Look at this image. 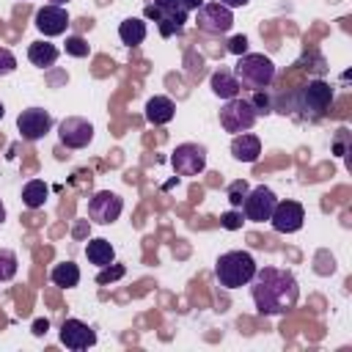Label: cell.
Wrapping results in <instances>:
<instances>
[{
	"instance_id": "cell-3",
	"label": "cell",
	"mask_w": 352,
	"mask_h": 352,
	"mask_svg": "<svg viewBox=\"0 0 352 352\" xmlns=\"http://www.w3.org/2000/svg\"><path fill=\"white\" fill-rule=\"evenodd\" d=\"M256 258L248 250H228L214 261V278L223 289H242L256 275Z\"/></svg>"
},
{
	"instance_id": "cell-28",
	"label": "cell",
	"mask_w": 352,
	"mask_h": 352,
	"mask_svg": "<svg viewBox=\"0 0 352 352\" xmlns=\"http://www.w3.org/2000/svg\"><path fill=\"white\" fill-rule=\"evenodd\" d=\"M66 52L74 55V58H88L91 44H88L82 36H66Z\"/></svg>"
},
{
	"instance_id": "cell-38",
	"label": "cell",
	"mask_w": 352,
	"mask_h": 352,
	"mask_svg": "<svg viewBox=\"0 0 352 352\" xmlns=\"http://www.w3.org/2000/svg\"><path fill=\"white\" fill-rule=\"evenodd\" d=\"M3 116H6V107H3V102H0V118H3Z\"/></svg>"
},
{
	"instance_id": "cell-19",
	"label": "cell",
	"mask_w": 352,
	"mask_h": 352,
	"mask_svg": "<svg viewBox=\"0 0 352 352\" xmlns=\"http://www.w3.org/2000/svg\"><path fill=\"white\" fill-rule=\"evenodd\" d=\"M85 256H88L91 264H96V267H107V264L116 261V248H113L107 239L96 236V239H88V245H85Z\"/></svg>"
},
{
	"instance_id": "cell-35",
	"label": "cell",
	"mask_w": 352,
	"mask_h": 352,
	"mask_svg": "<svg viewBox=\"0 0 352 352\" xmlns=\"http://www.w3.org/2000/svg\"><path fill=\"white\" fill-rule=\"evenodd\" d=\"M220 6H226V8H242V6H248L250 0H217Z\"/></svg>"
},
{
	"instance_id": "cell-9",
	"label": "cell",
	"mask_w": 352,
	"mask_h": 352,
	"mask_svg": "<svg viewBox=\"0 0 352 352\" xmlns=\"http://www.w3.org/2000/svg\"><path fill=\"white\" fill-rule=\"evenodd\" d=\"M176 176H198L206 168V148L198 143H179L170 154Z\"/></svg>"
},
{
	"instance_id": "cell-31",
	"label": "cell",
	"mask_w": 352,
	"mask_h": 352,
	"mask_svg": "<svg viewBox=\"0 0 352 352\" xmlns=\"http://www.w3.org/2000/svg\"><path fill=\"white\" fill-rule=\"evenodd\" d=\"M228 52L245 55V52H248V36H234V38L228 41Z\"/></svg>"
},
{
	"instance_id": "cell-10",
	"label": "cell",
	"mask_w": 352,
	"mask_h": 352,
	"mask_svg": "<svg viewBox=\"0 0 352 352\" xmlns=\"http://www.w3.org/2000/svg\"><path fill=\"white\" fill-rule=\"evenodd\" d=\"M275 204H278V195H275L270 187L258 184V187L248 190V195H245V201H242V206H239V209L245 212V220L264 223V220H270V214H272Z\"/></svg>"
},
{
	"instance_id": "cell-13",
	"label": "cell",
	"mask_w": 352,
	"mask_h": 352,
	"mask_svg": "<svg viewBox=\"0 0 352 352\" xmlns=\"http://www.w3.org/2000/svg\"><path fill=\"white\" fill-rule=\"evenodd\" d=\"M302 220H305V209L302 204L297 201H278L272 214H270V223L278 234H294L302 228Z\"/></svg>"
},
{
	"instance_id": "cell-24",
	"label": "cell",
	"mask_w": 352,
	"mask_h": 352,
	"mask_svg": "<svg viewBox=\"0 0 352 352\" xmlns=\"http://www.w3.org/2000/svg\"><path fill=\"white\" fill-rule=\"evenodd\" d=\"M16 267H19L16 253L8 250V248H0V283H3V280H11V278L16 275Z\"/></svg>"
},
{
	"instance_id": "cell-12",
	"label": "cell",
	"mask_w": 352,
	"mask_h": 352,
	"mask_svg": "<svg viewBox=\"0 0 352 352\" xmlns=\"http://www.w3.org/2000/svg\"><path fill=\"white\" fill-rule=\"evenodd\" d=\"M58 138L66 148H85L94 140V126L88 118L80 116H69L58 124Z\"/></svg>"
},
{
	"instance_id": "cell-7",
	"label": "cell",
	"mask_w": 352,
	"mask_h": 352,
	"mask_svg": "<svg viewBox=\"0 0 352 352\" xmlns=\"http://www.w3.org/2000/svg\"><path fill=\"white\" fill-rule=\"evenodd\" d=\"M195 25H198V30H204L209 36H223V33L231 30L234 14H231V8L220 6L217 0L214 3H204L198 8V14H195Z\"/></svg>"
},
{
	"instance_id": "cell-27",
	"label": "cell",
	"mask_w": 352,
	"mask_h": 352,
	"mask_svg": "<svg viewBox=\"0 0 352 352\" xmlns=\"http://www.w3.org/2000/svg\"><path fill=\"white\" fill-rule=\"evenodd\" d=\"M124 264H107V267H99V275H96V283L99 286H107L113 280H121L124 278Z\"/></svg>"
},
{
	"instance_id": "cell-37",
	"label": "cell",
	"mask_w": 352,
	"mask_h": 352,
	"mask_svg": "<svg viewBox=\"0 0 352 352\" xmlns=\"http://www.w3.org/2000/svg\"><path fill=\"white\" fill-rule=\"evenodd\" d=\"M50 3H52V6H66L69 0H50Z\"/></svg>"
},
{
	"instance_id": "cell-32",
	"label": "cell",
	"mask_w": 352,
	"mask_h": 352,
	"mask_svg": "<svg viewBox=\"0 0 352 352\" xmlns=\"http://www.w3.org/2000/svg\"><path fill=\"white\" fill-rule=\"evenodd\" d=\"M336 154L344 157L346 154V129H338V140H336Z\"/></svg>"
},
{
	"instance_id": "cell-6",
	"label": "cell",
	"mask_w": 352,
	"mask_h": 352,
	"mask_svg": "<svg viewBox=\"0 0 352 352\" xmlns=\"http://www.w3.org/2000/svg\"><path fill=\"white\" fill-rule=\"evenodd\" d=\"M256 110H253V104L248 102V99H239V96H234V99H226V104L220 107V126L226 129V132H234V135H239V132H248L253 124H256Z\"/></svg>"
},
{
	"instance_id": "cell-5",
	"label": "cell",
	"mask_w": 352,
	"mask_h": 352,
	"mask_svg": "<svg viewBox=\"0 0 352 352\" xmlns=\"http://www.w3.org/2000/svg\"><path fill=\"white\" fill-rule=\"evenodd\" d=\"M146 19H154L160 28V36L170 38L184 30L187 11L182 8L179 0H154L151 6H146Z\"/></svg>"
},
{
	"instance_id": "cell-11",
	"label": "cell",
	"mask_w": 352,
	"mask_h": 352,
	"mask_svg": "<svg viewBox=\"0 0 352 352\" xmlns=\"http://www.w3.org/2000/svg\"><path fill=\"white\" fill-rule=\"evenodd\" d=\"M16 129L25 140H41L50 129H52V116L44 107H28L16 116Z\"/></svg>"
},
{
	"instance_id": "cell-20",
	"label": "cell",
	"mask_w": 352,
	"mask_h": 352,
	"mask_svg": "<svg viewBox=\"0 0 352 352\" xmlns=\"http://www.w3.org/2000/svg\"><path fill=\"white\" fill-rule=\"evenodd\" d=\"M146 22L143 19H138V16H129V19H124L121 25H118V38L126 44V47H138V44H143L146 41Z\"/></svg>"
},
{
	"instance_id": "cell-30",
	"label": "cell",
	"mask_w": 352,
	"mask_h": 352,
	"mask_svg": "<svg viewBox=\"0 0 352 352\" xmlns=\"http://www.w3.org/2000/svg\"><path fill=\"white\" fill-rule=\"evenodd\" d=\"M14 69H16V58H14V52L6 50V47H0V77L11 74Z\"/></svg>"
},
{
	"instance_id": "cell-4",
	"label": "cell",
	"mask_w": 352,
	"mask_h": 352,
	"mask_svg": "<svg viewBox=\"0 0 352 352\" xmlns=\"http://www.w3.org/2000/svg\"><path fill=\"white\" fill-rule=\"evenodd\" d=\"M234 77L239 80V88H270L275 80V63L261 52H245L234 66Z\"/></svg>"
},
{
	"instance_id": "cell-23",
	"label": "cell",
	"mask_w": 352,
	"mask_h": 352,
	"mask_svg": "<svg viewBox=\"0 0 352 352\" xmlns=\"http://www.w3.org/2000/svg\"><path fill=\"white\" fill-rule=\"evenodd\" d=\"M47 195H50V187H47L41 179H30V182L22 187V204H25L28 209H41L44 201H47Z\"/></svg>"
},
{
	"instance_id": "cell-14",
	"label": "cell",
	"mask_w": 352,
	"mask_h": 352,
	"mask_svg": "<svg viewBox=\"0 0 352 352\" xmlns=\"http://www.w3.org/2000/svg\"><path fill=\"white\" fill-rule=\"evenodd\" d=\"M60 344L72 352H82V349L96 344V333L80 319H66L60 324Z\"/></svg>"
},
{
	"instance_id": "cell-36",
	"label": "cell",
	"mask_w": 352,
	"mask_h": 352,
	"mask_svg": "<svg viewBox=\"0 0 352 352\" xmlns=\"http://www.w3.org/2000/svg\"><path fill=\"white\" fill-rule=\"evenodd\" d=\"M6 223V206H3V201H0V226Z\"/></svg>"
},
{
	"instance_id": "cell-18",
	"label": "cell",
	"mask_w": 352,
	"mask_h": 352,
	"mask_svg": "<svg viewBox=\"0 0 352 352\" xmlns=\"http://www.w3.org/2000/svg\"><path fill=\"white\" fill-rule=\"evenodd\" d=\"M209 88H212V94L220 96V99H234V96H239V80L234 77L231 69H217V72L212 74V80H209Z\"/></svg>"
},
{
	"instance_id": "cell-15",
	"label": "cell",
	"mask_w": 352,
	"mask_h": 352,
	"mask_svg": "<svg viewBox=\"0 0 352 352\" xmlns=\"http://www.w3.org/2000/svg\"><path fill=\"white\" fill-rule=\"evenodd\" d=\"M36 28H38V33H44L47 38H52V36H60V33H66V28H69V11L63 8V6H44V8H38L36 11Z\"/></svg>"
},
{
	"instance_id": "cell-33",
	"label": "cell",
	"mask_w": 352,
	"mask_h": 352,
	"mask_svg": "<svg viewBox=\"0 0 352 352\" xmlns=\"http://www.w3.org/2000/svg\"><path fill=\"white\" fill-rule=\"evenodd\" d=\"M47 330H50V322L47 319H36L33 322V336H44Z\"/></svg>"
},
{
	"instance_id": "cell-29",
	"label": "cell",
	"mask_w": 352,
	"mask_h": 352,
	"mask_svg": "<svg viewBox=\"0 0 352 352\" xmlns=\"http://www.w3.org/2000/svg\"><path fill=\"white\" fill-rule=\"evenodd\" d=\"M220 223H223V228H228V231H236V228H242L245 217H242V212H236V209H228V212L220 217Z\"/></svg>"
},
{
	"instance_id": "cell-26",
	"label": "cell",
	"mask_w": 352,
	"mask_h": 352,
	"mask_svg": "<svg viewBox=\"0 0 352 352\" xmlns=\"http://www.w3.org/2000/svg\"><path fill=\"white\" fill-rule=\"evenodd\" d=\"M248 102L253 104L256 116H267V113H272V110H275V107H272V99H270V94H267V88H258V91H253V96H250Z\"/></svg>"
},
{
	"instance_id": "cell-1",
	"label": "cell",
	"mask_w": 352,
	"mask_h": 352,
	"mask_svg": "<svg viewBox=\"0 0 352 352\" xmlns=\"http://www.w3.org/2000/svg\"><path fill=\"white\" fill-rule=\"evenodd\" d=\"M250 294H253L258 314L278 316V314H286L289 308H294V302L300 297V283L289 270L264 267V270H256V275L250 278Z\"/></svg>"
},
{
	"instance_id": "cell-34",
	"label": "cell",
	"mask_w": 352,
	"mask_h": 352,
	"mask_svg": "<svg viewBox=\"0 0 352 352\" xmlns=\"http://www.w3.org/2000/svg\"><path fill=\"white\" fill-rule=\"evenodd\" d=\"M179 3H182V8H184L187 14H190V11H198V8L204 6V0H179Z\"/></svg>"
},
{
	"instance_id": "cell-8",
	"label": "cell",
	"mask_w": 352,
	"mask_h": 352,
	"mask_svg": "<svg viewBox=\"0 0 352 352\" xmlns=\"http://www.w3.org/2000/svg\"><path fill=\"white\" fill-rule=\"evenodd\" d=\"M124 212V201L118 192H110V190H99L88 198V217L99 226H110L121 217Z\"/></svg>"
},
{
	"instance_id": "cell-22",
	"label": "cell",
	"mask_w": 352,
	"mask_h": 352,
	"mask_svg": "<svg viewBox=\"0 0 352 352\" xmlns=\"http://www.w3.org/2000/svg\"><path fill=\"white\" fill-rule=\"evenodd\" d=\"M50 280L60 289H74L80 283V267L74 261H60L50 270Z\"/></svg>"
},
{
	"instance_id": "cell-25",
	"label": "cell",
	"mask_w": 352,
	"mask_h": 352,
	"mask_svg": "<svg viewBox=\"0 0 352 352\" xmlns=\"http://www.w3.org/2000/svg\"><path fill=\"white\" fill-rule=\"evenodd\" d=\"M248 190H250V187H248V182H245V179H236V182H231V184H228L226 198H228L231 209H239V206H242V201H245Z\"/></svg>"
},
{
	"instance_id": "cell-16",
	"label": "cell",
	"mask_w": 352,
	"mask_h": 352,
	"mask_svg": "<svg viewBox=\"0 0 352 352\" xmlns=\"http://www.w3.org/2000/svg\"><path fill=\"white\" fill-rule=\"evenodd\" d=\"M231 154H234V160L250 165V162H256L258 154H261V140H258L256 135H250V132H239V135H234V140H231Z\"/></svg>"
},
{
	"instance_id": "cell-17",
	"label": "cell",
	"mask_w": 352,
	"mask_h": 352,
	"mask_svg": "<svg viewBox=\"0 0 352 352\" xmlns=\"http://www.w3.org/2000/svg\"><path fill=\"white\" fill-rule=\"evenodd\" d=\"M176 116V104L170 96H151L146 102V121L154 124V126H162L168 121H173Z\"/></svg>"
},
{
	"instance_id": "cell-2",
	"label": "cell",
	"mask_w": 352,
	"mask_h": 352,
	"mask_svg": "<svg viewBox=\"0 0 352 352\" xmlns=\"http://www.w3.org/2000/svg\"><path fill=\"white\" fill-rule=\"evenodd\" d=\"M330 104H333V85L324 82L322 77H316V80H308L305 85H300L289 96L286 113H292L300 121H319L327 116Z\"/></svg>"
},
{
	"instance_id": "cell-21",
	"label": "cell",
	"mask_w": 352,
	"mask_h": 352,
	"mask_svg": "<svg viewBox=\"0 0 352 352\" xmlns=\"http://www.w3.org/2000/svg\"><path fill=\"white\" fill-rule=\"evenodd\" d=\"M28 60L38 69H50L55 60H58V47L50 44V41H33L28 47Z\"/></svg>"
}]
</instances>
